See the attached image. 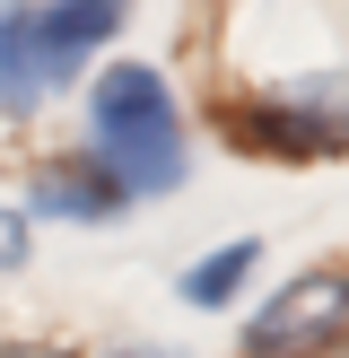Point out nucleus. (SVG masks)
Instances as JSON below:
<instances>
[{
    "mask_svg": "<svg viewBox=\"0 0 349 358\" xmlns=\"http://www.w3.org/2000/svg\"><path fill=\"white\" fill-rule=\"evenodd\" d=\"M236 140L279 149V157H332V149H349V79H297V87H279V96L236 105Z\"/></svg>",
    "mask_w": 349,
    "mask_h": 358,
    "instance_id": "3",
    "label": "nucleus"
},
{
    "mask_svg": "<svg viewBox=\"0 0 349 358\" xmlns=\"http://www.w3.org/2000/svg\"><path fill=\"white\" fill-rule=\"evenodd\" d=\"M27 262V210H0V271Z\"/></svg>",
    "mask_w": 349,
    "mask_h": 358,
    "instance_id": "8",
    "label": "nucleus"
},
{
    "mask_svg": "<svg viewBox=\"0 0 349 358\" xmlns=\"http://www.w3.org/2000/svg\"><path fill=\"white\" fill-rule=\"evenodd\" d=\"M27 210H35V219H79V227H96V219H122L131 192H122L96 157H61V166H35Z\"/></svg>",
    "mask_w": 349,
    "mask_h": 358,
    "instance_id": "5",
    "label": "nucleus"
},
{
    "mask_svg": "<svg viewBox=\"0 0 349 358\" xmlns=\"http://www.w3.org/2000/svg\"><path fill=\"white\" fill-rule=\"evenodd\" d=\"M253 262H262V245H253V236H236V245H218V254H201V262L184 271V306H201V315L236 306V289L253 280Z\"/></svg>",
    "mask_w": 349,
    "mask_h": 358,
    "instance_id": "6",
    "label": "nucleus"
},
{
    "mask_svg": "<svg viewBox=\"0 0 349 358\" xmlns=\"http://www.w3.org/2000/svg\"><path fill=\"white\" fill-rule=\"evenodd\" d=\"M349 332V271H297L271 306L244 315L236 350L244 358H314Z\"/></svg>",
    "mask_w": 349,
    "mask_h": 358,
    "instance_id": "2",
    "label": "nucleus"
},
{
    "mask_svg": "<svg viewBox=\"0 0 349 358\" xmlns=\"http://www.w3.org/2000/svg\"><path fill=\"white\" fill-rule=\"evenodd\" d=\"M0 358H70V350H44V341H9Z\"/></svg>",
    "mask_w": 349,
    "mask_h": 358,
    "instance_id": "9",
    "label": "nucleus"
},
{
    "mask_svg": "<svg viewBox=\"0 0 349 358\" xmlns=\"http://www.w3.org/2000/svg\"><path fill=\"white\" fill-rule=\"evenodd\" d=\"M79 62H87V52L52 27L44 0H9V9H0V105H9V114L52 105V96L70 87V70H79Z\"/></svg>",
    "mask_w": 349,
    "mask_h": 358,
    "instance_id": "4",
    "label": "nucleus"
},
{
    "mask_svg": "<svg viewBox=\"0 0 349 358\" xmlns=\"http://www.w3.org/2000/svg\"><path fill=\"white\" fill-rule=\"evenodd\" d=\"M87 157L131 201L184 175V105L149 62H105V79L87 87Z\"/></svg>",
    "mask_w": 349,
    "mask_h": 358,
    "instance_id": "1",
    "label": "nucleus"
},
{
    "mask_svg": "<svg viewBox=\"0 0 349 358\" xmlns=\"http://www.w3.org/2000/svg\"><path fill=\"white\" fill-rule=\"evenodd\" d=\"M52 9V27L70 35L79 52H96L105 35H122V17H131V0H44Z\"/></svg>",
    "mask_w": 349,
    "mask_h": 358,
    "instance_id": "7",
    "label": "nucleus"
}]
</instances>
